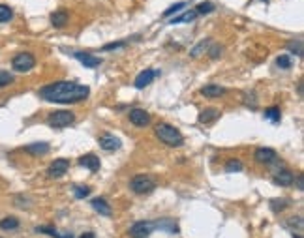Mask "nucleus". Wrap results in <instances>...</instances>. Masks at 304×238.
Listing matches in <instances>:
<instances>
[{
	"label": "nucleus",
	"instance_id": "39",
	"mask_svg": "<svg viewBox=\"0 0 304 238\" xmlns=\"http://www.w3.org/2000/svg\"><path fill=\"white\" fill-rule=\"evenodd\" d=\"M79 238H96V236H94V232H83Z\"/></svg>",
	"mask_w": 304,
	"mask_h": 238
},
{
	"label": "nucleus",
	"instance_id": "42",
	"mask_svg": "<svg viewBox=\"0 0 304 238\" xmlns=\"http://www.w3.org/2000/svg\"><path fill=\"white\" fill-rule=\"evenodd\" d=\"M263 2H267V0H263Z\"/></svg>",
	"mask_w": 304,
	"mask_h": 238
},
{
	"label": "nucleus",
	"instance_id": "11",
	"mask_svg": "<svg viewBox=\"0 0 304 238\" xmlns=\"http://www.w3.org/2000/svg\"><path fill=\"white\" fill-rule=\"evenodd\" d=\"M156 75H160V72H156V70H145L137 75V79H135V88H145L149 87L150 83L154 81Z\"/></svg>",
	"mask_w": 304,
	"mask_h": 238
},
{
	"label": "nucleus",
	"instance_id": "25",
	"mask_svg": "<svg viewBox=\"0 0 304 238\" xmlns=\"http://www.w3.org/2000/svg\"><path fill=\"white\" fill-rule=\"evenodd\" d=\"M14 17V12H12V8L10 6H4V4H0V23H8L10 19Z\"/></svg>",
	"mask_w": 304,
	"mask_h": 238
},
{
	"label": "nucleus",
	"instance_id": "41",
	"mask_svg": "<svg viewBox=\"0 0 304 238\" xmlns=\"http://www.w3.org/2000/svg\"><path fill=\"white\" fill-rule=\"evenodd\" d=\"M293 238H300V236H298V234H297V236H295V234H293Z\"/></svg>",
	"mask_w": 304,
	"mask_h": 238
},
{
	"label": "nucleus",
	"instance_id": "6",
	"mask_svg": "<svg viewBox=\"0 0 304 238\" xmlns=\"http://www.w3.org/2000/svg\"><path fill=\"white\" fill-rule=\"evenodd\" d=\"M156 227L152 221H137L130 227V236L132 238H149Z\"/></svg>",
	"mask_w": 304,
	"mask_h": 238
},
{
	"label": "nucleus",
	"instance_id": "28",
	"mask_svg": "<svg viewBox=\"0 0 304 238\" xmlns=\"http://www.w3.org/2000/svg\"><path fill=\"white\" fill-rule=\"evenodd\" d=\"M285 206H289L287 199H274V201H270V208L274 210V212H282Z\"/></svg>",
	"mask_w": 304,
	"mask_h": 238
},
{
	"label": "nucleus",
	"instance_id": "3",
	"mask_svg": "<svg viewBox=\"0 0 304 238\" xmlns=\"http://www.w3.org/2000/svg\"><path fill=\"white\" fill-rule=\"evenodd\" d=\"M47 122H49L51 128H68L75 122V115L71 111H55L49 115Z\"/></svg>",
	"mask_w": 304,
	"mask_h": 238
},
{
	"label": "nucleus",
	"instance_id": "26",
	"mask_svg": "<svg viewBox=\"0 0 304 238\" xmlns=\"http://www.w3.org/2000/svg\"><path fill=\"white\" fill-rule=\"evenodd\" d=\"M226 171L227 173H239V171H242V163L239 159H229L226 163Z\"/></svg>",
	"mask_w": 304,
	"mask_h": 238
},
{
	"label": "nucleus",
	"instance_id": "4",
	"mask_svg": "<svg viewBox=\"0 0 304 238\" xmlns=\"http://www.w3.org/2000/svg\"><path fill=\"white\" fill-rule=\"evenodd\" d=\"M130 188L134 189L135 193L145 195V193H150V191L156 188V182L152 180L150 176H147V174H137V176H134L132 182H130Z\"/></svg>",
	"mask_w": 304,
	"mask_h": 238
},
{
	"label": "nucleus",
	"instance_id": "34",
	"mask_svg": "<svg viewBox=\"0 0 304 238\" xmlns=\"http://www.w3.org/2000/svg\"><path fill=\"white\" fill-rule=\"evenodd\" d=\"M36 232H45V234H51V236H55V238L60 236L55 227H38V229H36Z\"/></svg>",
	"mask_w": 304,
	"mask_h": 238
},
{
	"label": "nucleus",
	"instance_id": "36",
	"mask_svg": "<svg viewBox=\"0 0 304 238\" xmlns=\"http://www.w3.org/2000/svg\"><path fill=\"white\" fill-rule=\"evenodd\" d=\"M209 55H211V58H218L220 55H222V47H220L218 44H211V47H209Z\"/></svg>",
	"mask_w": 304,
	"mask_h": 238
},
{
	"label": "nucleus",
	"instance_id": "24",
	"mask_svg": "<svg viewBox=\"0 0 304 238\" xmlns=\"http://www.w3.org/2000/svg\"><path fill=\"white\" fill-rule=\"evenodd\" d=\"M182 8H186V2H178V4H175V6H171V8H167L165 12H163V19H171L173 15L177 14V12H180Z\"/></svg>",
	"mask_w": 304,
	"mask_h": 238
},
{
	"label": "nucleus",
	"instance_id": "7",
	"mask_svg": "<svg viewBox=\"0 0 304 238\" xmlns=\"http://www.w3.org/2000/svg\"><path fill=\"white\" fill-rule=\"evenodd\" d=\"M255 161L261 163V165H272L276 159H278V154H276L272 148H267V146H261L255 150Z\"/></svg>",
	"mask_w": 304,
	"mask_h": 238
},
{
	"label": "nucleus",
	"instance_id": "14",
	"mask_svg": "<svg viewBox=\"0 0 304 238\" xmlns=\"http://www.w3.org/2000/svg\"><path fill=\"white\" fill-rule=\"evenodd\" d=\"M51 150V146L47 143H32V144H27L25 146V152H29L32 156H43Z\"/></svg>",
	"mask_w": 304,
	"mask_h": 238
},
{
	"label": "nucleus",
	"instance_id": "19",
	"mask_svg": "<svg viewBox=\"0 0 304 238\" xmlns=\"http://www.w3.org/2000/svg\"><path fill=\"white\" fill-rule=\"evenodd\" d=\"M211 44H213L211 40H201V42H199V44L190 51V57L191 58H199L201 55H205L207 51H209V47H211Z\"/></svg>",
	"mask_w": 304,
	"mask_h": 238
},
{
	"label": "nucleus",
	"instance_id": "16",
	"mask_svg": "<svg viewBox=\"0 0 304 238\" xmlns=\"http://www.w3.org/2000/svg\"><path fill=\"white\" fill-rule=\"evenodd\" d=\"M92 208L96 210L98 214H102V216H111V206H109V202H107L106 199H102V197L92 199Z\"/></svg>",
	"mask_w": 304,
	"mask_h": 238
},
{
	"label": "nucleus",
	"instance_id": "18",
	"mask_svg": "<svg viewBox=\"0 0 304 238\" xmlns=\"http://www.w3.org/2000/svg\"><path fill=\"white\" fill-rule=\"evenodd\" d=\"M51 23H53L55 29H62V27H66V23H68V12H64V10L55 12V14L51 15Z\"/></svg>",
	"mask_w": 304,
	"mask_h": 238
},
{
	"label": "nucleus",
	"instance_id": "5",
	"mask_svg": "<svg viewBox=\"0 0 304 238\" xmlns=\"http://www.w3.org/2000/svg\"><path fill=\"white\" fill-rule=\"evenodd\" d=\"M36 64V58L34 55H30V53H19L17 57L12 60V66H14L15 72H30Z\"/></svg>",
	"mask_w": 304,
	"mask_h": 238
},
{
	"label": "nucleus",
	"instance_id": "9",
	"mask_svg": "<svg viewBox=\"0 0 304 238\" xmlns=\"http://www.w3.org/2000/svg\"><path fill=\"white\" fill-rule=\"evenodd\" d=\"M130 122L134 124V126L145 128V126L150 124V115L145 109H132V111H130Z\"/></svg>",
	"mask_w": 304,
	"mask_h": 238
},
{
	"label": "nucleus",
	"instance_id": "1",
	"mask_svg": "<svg viewBox=\"0 0 304 238\" xmlns=\"http://www.w3.org/2000/svg\"><path fill=\"white\" fill-rule=\"evenodd\" d=\"M88 94H90V88L86 85H77L70 81H58L40 90V96L51 103H77L81 100H86Z\"/></svg>",
	"mask_w": 304,
	"mask_h": 238
},
{
	"label": "nucleus",
	"instance_id": "15",
	"mask_svg": "<svg viewBox=\"0 0 304 238\" xmlns=\"http://www.w3.org/2000/svg\"><path fill=\"white\" fill-rule=\"evenodd\" d=\"M73 57L77 58L83 66H86V68H96V66H99V62H102L99 58L92 57V55H88V53H75Z\"/></svg>",
	"mask_w": 304,
	"mask_h": 238
},
{
	"label": "nucleus",
	"instance_id": "37",
	"mask_svg": "<svg viewBox=\"0 0 304 238\" xmlns=\"http://www.w3.org/2000/svg\"><path fill=\"white\" fill-rule=\"evenodd\" d=\"M126 42H115V44H109L104 47V51H113V49H119V47H124Z\"/></svg>",
	"mask_w": 304,
	"mask_h": 238
},
{
	"label": "nucleus",
	"instance_id": "2",
	"mask_svg": "<svg viewBox=\"0 0 304 238\" xmlns=\"http://www.w3.org/2000/svg\"><path fill=\"white\" fill-rule=\"evenodd\" d=\"M156 137L160 139L162 143L165 144H169V146H180V144L184 143V139H182V133L175 128V126H171V124H158L156 126Z\"/></svg>",
	"mask_w": 304,
	"mask_h": 238
},
{
	"label": "nucleus",
	"instance_id": "22",
	"mask_svg": "<svg viewBox=\"0 0 304 238\" xmlns=\"http://www.w3.org/2000/svg\"><path fill=\"white\" fill-rule=\"evenodd\" d=\"M17 227H19V219L14 216H8L0 221V229H2V231H14Z\"/></svg>",
	"mask_w": 304,
	"mask_h": 238
},
{
	"label": "nucleus",
	"instance_id": "30",
	"mask_svg": "<svg viewBox=\"0 0 304 238\" xmlns=\"http://www.w3.org/2000/svg\"><path fill=\"white\" fill-rule=\"evenodd\" d=\"M276 64L280 66V68H283V70H289L291 66H293V60L287 55H280V57L276 58Z\"/></svg>",
	"mask_w": 304,
	"mask_h": 238
},
{
	"label": "nucleus",
	"instance_id": "21",
	"mask_svg": "<svg viewBox=\"0 0 304 238\" xmlns=\"http://www.w3.org/2000/svg\"><path fill=\"white\" fill-rule=\"evenodd\" d=\"M195 17H197L195 10H188V12H184V15L173 17V19H171V25H178V23H191L193 19H195Z\"/></svg>",
	"mask_w": 304,
	"mask_h": 238
},
{
	"label": "nucleus",
	"instance_id": "8",
	"mask_svg": "<svg viewBox=\"0 0 304 238\" xmlns=\"http://www.w3.org/2000/svg\"><path fill=\"white\" fill-rule=\"evenodd\" d=\"M68 167H70V161H68V159H64V158L55 159L49 165V169H47V176H49V178H60V176L66 174Z\"/></svg>",
	"mask_w": 304,
	"mask_h": 238
},
{
	"label": "nucleus",
	"instance_id": "20",
	"mask_svg": "<svg viewBox=\"0 0 304 238\" xmlns=\"http://www.w3.org/2000/svg\"><path fill=\"white\" fill-rule=\"evenodd\" d=\"M216 118H220L218 109H205V111L199 115V122L209 124V122H213V120H216Z\"/></svg>",
	"mask_w": 304,
	"mask_h": 238
},
{
	"label": "nucleus",
	"instance_id": "23",
	"mask_svg": "<svg viewBox=\"0 0 304 238\" xmlns=\"http://www.w3.org/2000/svg\"><path fill=\"white\" fill-rule=\"evenodd\" d=\"M280 116H282V113H280V109L278 107H269L265 109V118L267 120H270V122H280Z\"/></svg>",
	"mask_w": 304,
	"mask_h": 238
},
{
	"label": "nucleus",
	"instance_id": "35",
	"mask_svg": "<svg viewBox=\"0 0 304 238\" xmlns=\"http://www.w3.org/2000/svg\"><path fill=\"white\" fill-rule=\"evenodd\" d=\"M287 225H289V227H297L298 231H300V229H302V217L300 216L289 217V219H287Z\"/></svg>",
	"mask_w": 304,
	"mask_h": 238
},
{
	"label": "nucleus",
	"instance_id": "31",
	"mask_svg": "<svg viewBox=\"0 0 304 238\" xmlns=\"http://www.w3.org/2000/svg\"><path fill=\"white\" fill-rule=\"evenodd\" d=\"M88 193H90L88 186H73V195L77 199H85V197H88Z\"/></svg>",
	"mask_w": 304,
	"mask_h": 238
},
{
	"label": "nucleus",
	"instance_id": "32",
	"mask_svg": "<svg viewBox=\"0 0 304 238\" xmlns=\"http://www.w3.org/2000/svg\"><path fill=\"white\" fill-rule=\"evenodd\" d=\"M10 83H14V75L12 73L4 72V70H0V88L10 85Z\"/></svg>",
	"mask_w": 304,
	"mask_h": 238
},
{
	"label": "nucleus",
	"instance_id": "13",
	"mask_svg": "<svg viewBox=\"0 0 304 238\" xmlns=\"http://www.w3.org/2000/svg\"><path fill=\"white\" fill-rule=\"evenodd\" d=\"M79 165L86 167V169H90L92 173H96V171H99V159L94 154H85V156L79 158Z\"/></svg>",
	"mask_w": 304,
	"mask_h": 238
},
{
	"label": "nucleus",
	"instance_id": "27",
	"mask_svg": "<svg viewBox=\"0 0 304 238\" xmlns=\"http://www.w3.org/2000/svg\"><path fill=\"white\" fill-rule=\"evenodd\" d=\"M193 10H195V14L197 15H207L214 10V4L213 2H203V4H199L197 8H193Z\"/></svg>",
	"mask_w": 304,
	"mask_h": 238
},
{
	"label": "nucleus",
	"instance_id": "29",
	"mask_svg": "<svg viewBox=\"0 0 304 238\" xmlns=\"http://www.w3.org/2000/svg\"><path fill=\"white\" fill-rule=\"evenodd\" d=\"M154 227H158V229H165V231H169V232H177L178 231L177 225H175V221H169V219H165V221H158Z\"/></svg>",
	"mask_w": 304,
	"mask_h": 238
},
{
	"label": "nucleus",
	"instance_id": "40",
	"mask_svg": "<svg viewBox=\"0 0 304 238\" xmlns=\"http://www.w3.org/2000/svg\"><path fill=\"white\" fill-rule=\"evenodd\" d=\"M58 238H73V236H71V232H70V234H60Z\"/></svg>",
	"mask_w": 304,
	"mask_h": 238
},
{
	"label": "nucleus",
	"instance_id": "33",
	"mask_svg": "<svg viewBox=\"0 0 304 238\" xmlns=\"http://www.w3.org/2000/svg\"><path fill=\"white\" fill-rule=\"evenodd\" d=\"M287 49H289L291 53H295L298 58L302 57V44H300V42H289V44H287Z\"/></svg>",
	"mask_w": 304,
	"mask_h": 238
},
{
	"label": "nucleus",
	"instance_id": "38",
	"mask_svg": "<svg viewBox=\"0 0 304 238\" xmlns=\"http://www.w3.org/2000/svg\"><path fill=\"white\" fill-rule=\"evenodd\" d=\"M297 188L300 189V191L304 189V178H302V176H298V178H297Z\"/></svg>",
	"mask_w": 304,
	"mask_h": 238
},
{
	"label": "nucleus",
	"instance_id": "10",
	"mask_svg": "<svg viewBox=\"0 0 304 238\" xmlns=\"http://www.w3.org/2000/svg\"><path fill=\"white\" fill-rule=\"evenodd\" d=\"M98 143L104 150H109V152L119 150V148H121V139L115 137L113 133H104V135H99Z\"/></svg>",
	"mask_w": 304,
	"mask_h": 238
},
{
	"label": "nucleus",
	"instance_id": "17",
	"mask_svg": "<svg viewBox=\"0 0 304 238\" xmlns=\"http://www.w3.org/2000/svg\"><path fill=\"white\" fill-rule=\"evenodd\" d=\"M201 94L205 98H220V96L226 94V88L218 87V85H207V87L201 88Z\"/></svg>",
	"mask_w": 304,
	"mask_h": 238
},
{
	"label": "nucleus",
	"instance_id": "12",
	"mask_svg": "<svg viewBox=\"0 0 304 238\" xmlns=\"http://www.w3.org/2000/svg\"><path fill=\"white\" fill-rule=\"evenodd\" d=\"M274 182L278 186H282V188H287V186H291L295 182V174L291 173V171H287V169H280L274 174Z\"/></svg>",
	"mask_w": 304,
	"mask_h": 238
}]
</instances>
